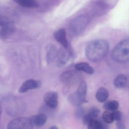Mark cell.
Here are the masks:
<instances>
[{"instance_id": "25", "label": "cell", "mask_w": 129, "mask_h": 129, "mask_svg": "<svg viewBox=\"0 0 129 129\" xmlns=\"http://www.w3.org/2000/svg\"><path fill=\"white\" fill-rule=\"evenodd\" d=\"M58 127L56 126H51L50 127V129H58Z\"/></svg>"}, {"instance_id": "18", "label": "cell", "mask_w": 129, "mask_h": 129, "mask_svg": "<svg viewBox=\"0 0 129 129\" xmlns=\"http://www.w3.org/2000/svg\"><path fill=\"white\" fill-rule=\"evenodd\" d=\"M75 68L77 71H82L89 74H92L94 72L93 68L86 62L77 63L75 66Z\"/></svg>"}, {"instance_id": "8", "label": "cell", "mask_w": 129, "mask_h": 129, "mask_svg": "<svg viewBox=\"0 0 129 129\" xmlns=\"http://www.w3.org/2000/svg\"><path fill=\"white\" fill-rule=\"evenodd\" d=\"M58 96L56 92L51 91L45 93L44 100L47 106L50 108L55 109L58 105Z\"/></svg>"}, {"instance_id": "2", "label": "cell", "mask_w": 129, "mask_h": 129, "mask_svg": "<svg viewBox=\"0 0 129 129\" xmlns=\"http://www.w3.org/2000/svg\"><path fill=\"white\" fill-rule=\"evenodd\" d=\"M111 57L119 63L129 61V39L121 41L115 47L112 52Z\"/></svg>"}, {"instance_id": "3", "label": "cell", "mask_w": 129, "mask_h": 129, "mask_svg": "<svg viewBox=\"0 0 129 129\" xmlns=\"http://www.w3.org/2000/svg\"><path fill=\"white\" fill-rule=\"evenodd\" d=\"M87 91V86L85 81H81L74 92L70 94L68 97V100L72 105L79 106L84 103L86 102V96Z\"/></svg>"}, {"instance_id": "16", "label": "cell", "mask_w": 129, "mask_h": 129, "mask_svg": "<svg viewBox=\"0 0 129 129\" xmlns=\"http://www.w3.org/2000/svg\"><path fill=\"white\" fill-rule=\"evenodd\" d=\"M16 3L21 6L26 8H37L39 6L37 0H13Z\"/></svg>"}, {"instance_id": "23", "label": "cell", "mask_w": 129, "mask_h": 129, "mask_svg": "<svg viewBox=\"0 0 129 129\" xmlns=\"http://www.w3.org/2000/svg\"><path fill=\"white\" fill-rule=\"evenodd\" d=\"M84 111L81 107H79L76 112V116L78 118L84 116Z\"/></svg>"}, {"instance_id": "24", "label": "cell", "mask_w": 129, "mask_h": 129, "mask_svg": "<svg viewBox=\"0 0 129 129\" xmlns=\"http://www.w3.org/2000/svg\"><path fill=\"white\" fill-rule=\"evenodd\" d=\"M117 125L118 128V129H125V128L124 124L120 120L118 121Z\"/></svg>"}, {"instance_id": "5", "label": "cell", "mask_w": 129, "mask_h": 129, "mask_svg": "<svg viewBox=\"0 0 129 129\" xmlns=\"http://www.w3.org/2000/svg\"><path fill=\"white\" fill-rule=\"evenodd\" d=\"M15 25L10 19L5 16L0 17V36L5 39L12 35L15 31Z\"/></svg>"}, {"instance_id": "7", "label": "cell", "mask_w": 129, "mask_h": 129, "mask_svg": "<svg viewBox=\"0 0 129 129\" xmlns=\"http://www.w3.org/2000/svg\"><path fill=\"white\" fill-rule=\"evenodd\" d=\"M78 78V74L76 71L69 70L61 74L59 80L62 83L67 86L75 82Z\"/></svg>"}, {"instance_id": "22", "label": "cell", "mask_w": 129, "mask_h": 129, "mask_svg": "<svg viewBox=\"0 0 129 129\" xmlns=\"http://www.w3.org/2000/svg\"><path fill=\"white\" fill-rule=\"evenodd\" d=\"M112 113L113 115L114 120L117 121L120 120L121 118V114L120 112L116 110L112 111Z\"/></svg>"}, {"instance_id": "6", "label": "cell", "mask_w": 129, "mask_h": 129, "mask_svg": "<svg viewBox=\"0 0 129 129\" xmlns=\"http://www.w3.org/2000/svg\"><path fill=\"white\" fill-rule=\"evenodd\" d=\"M30 118L26 117L17 118L9 122L8 129H31L33 128Z\"/></svg>"}, {"instance_id": "21", "label": "cell", "mask_w": 129, "mask_h": 129, "mask_svg": "<svg viewBox=\"0 0 129 129\" xmlns=\"http://www.w3.org/2000/svg\"><path fill=\"white\" fill-rule=\"evenodd\" d=\"M102 117L104 121L107 123H111L114 120L112 113L109 111H106L103 112Z\"/></svg>"}, {"instance_id": "26", "label": "cell", "mask_w": 129, "mask_h": 129, "mask_svg": "<svg viewBox=\"0 0 129 129\" xmlns=\"http://www.w3.org/2000/svg\"><path fill=\"white\" fill-rule=\"evenodd\" d=\"M37 1H38V0H37Z\"/></svg>"}, {"instance_id": "9", "label": "cell", "mask_w": 129, "mask_h": 129, "mask_svg": "<svg viewBox=\"0 0 129 129\" xmlns=\"http://www.w3.org/2000/svg\"><path fill=\"white\" fill-rule=\"evenodd\" d=\"M41 83L39 81L29 79L25 81L20 87L19 91L20 93H25L30 90L34 89L40 87Z\"/></svg>"}, {"instance_id": "11", "label": "cell", "mask_w": 129, "mask_h": 129, "mask_svg": "<svg viewBox=\"0 0 129 129\" xmlns=\"http://www.w3.org/2000/svg\"><path fill=\"white\" fill-rule=\"evenodd\" d=\"M70 53L62 49H59L57 55V65L62 67L66 64L70 57Z\"/></svg>"}, {"instance_id": "20", "label": "cell", "mask_w": 129, "mask_h": 129, "mask_svg": "<svg viewBox=\"0 0 129 129\" xmlns=\"http://www.w3.org/2000/svg\"><path fill=\"white\" fill-rule=\"evenodd\" d=\"M119 107V103L117 101L111 100L108 101L104 104V108L108 111H114L117 110Z\"/></svg>"}, {"instance_id": "19", "label": "cell", "mask_w": 129, "mask_h": 129, "mask_svg": "<svg viewBox=\"0 0 129 129\" xmlns=\"http://www.w3.org/2000/svg\"><path fill=\"white\" fill-rule=\"evenodd\" d=\"M87 126L88 128L89 129H103L107 128L106 124L95 119L90 121L88 123Z\"/></svg>"}, {"instance_id": "4", "label": "cell", "mask_w": 129, "mask_h": 129, "mask_svg": "<svg viewBox=\"0 0 129 129\" xmlns=\"http://www.w3.org/2000/svg\"><path fill=\"white\" fill-rule=\"evenodd\" d=\"M90 20L87 14H83L74 19L69 25V30L73 35H78L86 27Z\"/></svg>"}, {"instance_id": "17", "label": "cell", "mask_w": 129, "mask_h": 129, "mask_svg": "<svg viewBox=\"0 0 129 129\" xmlns=\"http://www.w3.org/2000/svg\"><path fill=\"white\" fill-rule=\"evenodd\" d=\"M127 83V77L124 75H119L116 77L114 81L115 86L117 88H124L126 86Z\"/></svg>"}, {"instance_id": "13", "label": "cell", "mask_w": 129, "mask_h": 129, "mask_svg": "<svg viewBox=\"0 0 129 129\" xmlns=\"http://www.w3.org/2000/svg\"><path fill=\"white\" fill-rule=\"evenodd\" d=\"M59 49L54 45L48 46L47 49L46 60L47 63L52 62L56 58H57Z\"/></svg>"}, {"instance_id": "10", "label": "cell", "mask_w": 129, "mask_h": 129, "mask_svg": "<svg viewBox=\"0 0 129 129\" xmlns=\"http://www.w3.org/2000/svg\"><path fill=\"white\" fill-rule=\"evenodd\" d=\"M54 38L61 44L64 48L68 47V42L66 37V31L64 28H60L56 30L54 34Z\"/></svg>"}, {"instance_id": "14", "label": "cell", "mask_w": 129, "mask_h": 129, "mask_svg": "<svg viewBox=\"0 0 129 129\" xmlns=\"http://www.w3.org/2000/svg\"><path fill=\"white\" fill-rule=\"evenodd\" d=\"M99 109L95 108H91L87 114L85 115L83 117V123L84 124H88V123L93 119H95L99 114Z\"/></svg>"}, {"instance_id": "15", "label": "cell", "mask_w": 129, "mask_h": 129, "mask_svg": "<svg viewBox=\"0 0 129 129\" xmlns=\"http://www.w3.org/2000/svg\"><path fill=\"white\" fill-rule=\"evenodd\" d=\"M109 95L108 90L105 87H101L96 91V98L100 102H105L108 99Z\"/></svg>"}, {"instance_id": "12", "label": "cell", "mask_w": 129, "mask_h": 129, "mask_svg": "<svg viewBox=\"0 0 129 129\" xmlns=\"http://www.w3.org/2000/svg\"><path fill=\"white\" fill-rule=\"evenodd\" d=\"M30 118L34 126L39 127L44 126L46 124L47 117L46 115L41 113L33 115Z\"/></svg>"}, {"instance_id": "1", "label": "cell", "mask_w": 129, "mask_h": 129, "mask_svg": "<svg viewBox=\"0 0 129 129\" xmlns=\"http://www.w3.org/2000/svg\"><path fill=\"white\" fill-rule=\"evenodd\" d=\"M109 44L103 40H95L90 43L85 49L86 57L92 62L102 60L108 53Z\"/></svg>"}]
</instances>
